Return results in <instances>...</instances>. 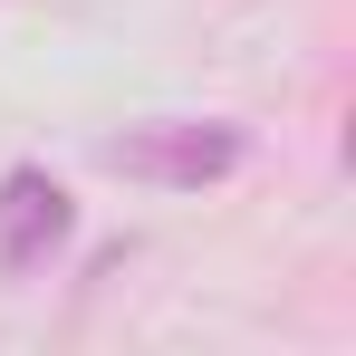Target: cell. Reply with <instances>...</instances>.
I'll use <instances>...</instances> for the list:
<instances>
[{"mask_svg":"<svg viewBox=\"0 0 356 356\" xmlns=\"http://www.w3.org/2000/svg\"><path fill=\"white\" fill-rule=\"evenodd\" d=\"M250 154L241 145V125H193V116H164V125H125L97 145V164L125 183H164V193H202V183H222Z\"/></svg>","mask_w":356,"mask_h":356,"instance_id":"6da1fadb","label":"cell"},{"mask_svg":"<svg viewBox=\"0 0 356 356\" xmlns=\"http://www.w3.org/2000/svg\"><path fill=\"white\" fill-rule=\"evenodd\" d=\"M67 232H77V212H67L58 174H39V164L0 174V260H10V270H39Z\"/></svg>","mask_w":356,"mask_h":356,"instance_id":"7a4b0ae2","label":"cell"}]
</instances>
